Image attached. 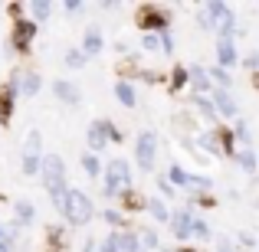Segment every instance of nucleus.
Here are the masks:
<instances>
[{
	"label": "nucleus",
	"mask_w": 259,
	"mask_h": 252,
	"mask_svg": "<svg viewBox=\"0 0 259 252\" xmlns=\"http://www.w3.org/2000/svg\"><path fill=\"white\" fill-rule=\"evenodd\" d=\"M53 95H56V98H63L66 105H79V102H82L79 85H72L69 79H56V82H53Z\"/></svg>",
	"instance_id": "9d476101"
},
{
	"label": "nucleus",
	"mask_w": 259,
	"mask_h": 252,
	"mask_svg": "<svg viewBox=\"0 0 259 252\" xmlns=\"http://www.w3.org/2000/svg\"><path fill=\"white\" fill-rule=\"evenodd\" d=\"M190 236H194V239H210L213 233H210V226H207L203 220H194V229H190Z\"/></svg>",
	"instance_id": "bb28decb"
},
{
	"label": "nucleus",
	"mask_w": 259,
	"mask_h": 252,
	"mask_svg": "<svg viewBox=\"0 0 259 252\" xmlns=\"http://www.w3.org/2000/svg\"><path fill=\"white\" fill-rule=\"evenodd\" d=\"M30 13H33L36 20H46V17L53 13V4H46V0H36V4H30Z\"/></svg>",
	"instance_id": "4be33fe9"
},
{
	"label": "nucleus",
	"mask_w": 259,
	"mask_h": 252,
	"mask_svg": "<svg viewBox=\"0 0 259 252\" xmlns=\"http://www.w3.org/2000/svg\"><path fill=\"white\" fill-rule=\"evenodd\" d=\"M210 76H213V79H217V85H220V88H230V82H233V76H230V72H227V69H220V66H217V69H213V72H210Z\"/></svg>",
	"instance_id": "c756f323"
},
{
	"label": "nucleus",
	"mask_w": 259,
	"mask_h": 252,
	"mask_svg": "<svg viewBox=\"0 0 259 252\" xmlns=\"http://www.w3.org/2000/svg\"><path fill=\"white\" fill-rule=\"evenodd\" d=\"M82 167H85V174H89V177H99V174H105L95 154H82Z\"/></svg>",
	"instance_id": "aec40b11"
},
{
	"label": "nucleus",
	"mask_w": 259,
	"mask_h": 252,
	"mask_svg": "<svg viewBox=\"0 0 259 252\" xmlns=\"http://www.w3.org/2000/svg\"><path fill=\"white\" fill-rule=\"evenodd\" d=\"M210 187H213V180H210V177H200V174L187 180V190H197V193H200V190H210Z\"/></svg>",
	"instance_id": "393cba45"
},
{
	"label": "nucleus",
	"mask_w": 259,
	"mask_h": 252,
	"mask_svg": "<svg viewBox=\"0 0 259 252\" xmlns=\"http://www.w3.org/2000/svg\"><path fill=\"white\" fill-rule=\"evenodd\" d=\"M118 242H121V252H145L138 233H118Z\"/></svg>",
	"instance_id": "2eb2a0df"
},
{
	"label": "nucleus",
	"mask_w": 259,
	"mask_h": 252,
	"mask_svg": "<svg viewBox=\"0 0 259 252\" xmlns=\"http://www.w3.org/2000/svg\"><path fill=\"white\" fill-rule=\"evenodd\" d=\"M148 210H151V216H154V220H161V223L171 220V210H167L164 200H151V203H148Z\"/></svg>",
	"instance_id": "a211bd4d"
},
{
	"label": "nucleus",
	"mask_w": 259,
	"mask_h": 252,
	"mask_svg": "<svg viewBox=\"0 0 259 252\" xmlns=\"http://www.w3.org/2000/svg\"><path fill=\"white\" fill-rule=\"evenodd\" d=\"M115 95H118L121 105H128V108L135 105V85L132 82H118V85H115Z\"/></svg>",
	"instance_id": "f3484780"
},
{
	"label": "nucleus",
	"mask_w": 259,
	"mask_h": 252,
	"mask_svg": "<svg viewBox=\"0 0 259 252\" xmlns=\"http://www.w3.org/2000/svg\"><path fill=\"white\" fill-rule=\"evenodd\" d=\"M236 161H240V167L249 170V174L256 170V154H253V151H240V154H236Z\"/></svg>",
	"instance_id": "a878e982"
},
{
	"label": "nucleus",
	"mask_w": 259,
	"mask_h": 252,
	"mask_svg": "<svg viewBox=\"0 0 259 252\" xmlns=\"http://www.w3.org/2000/svg\"><path fill=\"white\" fill-rule=\"evenodd\" d=\"M33 33H36V23H30V20H17V26H13V39H10V46L23 53L26 46H30Z\"/></svg>",
	"instance_id": "1a4fd4ad"
},
{
	"label": "nucleus",
	"mask_w": 259,
	"mask_h": 252,
	"mask_svg": "<svg viewBox=\"0 0 259 252\" xmlns=\"http://www.w3.org/2000/svg\"><path fill=\"white\" fill-rule=\"evenodd\" d=\"M213 108L220 115H230V118L240 112V108H236V102H233V95H230L227 88H213Z\"/></svg>",
	"instance_id": "9b49d317"
},
{
	"label": "nucleus",
	"mask_w": 259,
	"mask_h": 252,
	"mask_svg": "<svg viewBox=\"0 0 259 252\" xmlns=\"http://www.w3.org/2000/svg\"><path fill=\"white\" fill-rule=\"evenodd\" d=\"M82 252H99V242H95V239H85V246H82Z\"/></svg>",
	"instance_id": "473e14b6"
},
{
	"label": "nucleus",
	"mask_w": 259,
	"mask_h": 252,
	"mask_svg": "<svg viewBox=\"0 0 259 252\" xmlns=\"http://www.w3.org/2000/svg\"><path fill=\"white\" fill-rule=\"evenodd\" d=\"M220 252H230V246H227V242H220Z\"/></svg>",
	"instance_id": "f704fd0d"
},
{
	"label": "nucleus",
	"mask_w": 259,
	"mask_h": 252,
	"mask_svg": "<svg viewBox=\"0 0 259 252\" xmlns=\"http://www.w3.org/2000/svg\"><path fill=\"white\" fill-rule=\"evenodd\" d=\"M227 13H230V7L220 4V0H213V4H203V10H200V26H203V30H220V23L227 20Z\"/></svg>",
	"instance_id": "0eeeda50"
},
{
	"label": "nucleus",
	"mask_w": 259,
	"mask_h": 252,
	"mask_svg": "<svg viewBox=\"0 0 259 252\" xmlns=\"http://www.w3.org/2000/svg\"><path fill=\"white\" fill-rule=\"evenodd\" d=\"M190 229H194V213L190 210H177V213L171 216V233L174 239H190Z\"/></svg>",
	"instance_id": "6e6552de"
},
{
	"label": "nucleus",
	"mask_w": 259,
	"mask_h": 252,
	"mask_svg": "<svg viewBox=\"0 0 259 252\" xmlns=\"http://www.w3.org/2000/svg\"><path fill=\"white\" fill-rule=\"evenodd\" d=\"M217 59H220V69H230V66L240 63V53H236L233 43H220L217 46Z\"/></svg>",
	"instance_id": "ddd939ff"
},
{
	"label": "nucleus",
	"mask_w": 259,
	"mask_h": 252,
	"mask_svg": "<svg viewBox=\"0 0 259 252\" xmlns=\"http://www.w3.org/2000/svg\"><path fill=\"white\" fill-rule=\"evenodd\" d=\"M108 138H115V141L121 138V134L115 131L112 121H95V125L85 131V141H89V147H92V151H105V147H108Z\"/></svg>",
	"instance_id": "423d86ee"
},
{
	"label": "nucleus",
	"mask_w": 259,
	"mask_h": 252,
	"mask_svg": "<svg viewBox=\"0 0 259 252\" xmlns=\"http://www.w3.org/2000/svg\"><path fill=\"white\" fill-rule=\"evenodd\" d=\"M0 239H4V226H0Z\"/></svg>",
	"instance_id": "c9c22d12"
},
{
	"label": "nucleus",
	"mask_w": 259,
	"mask_h": 252,
	"mask_svg": "<svg viewBox=\"0 0 259 252\" xmlns=\"http://www.w3.org/2000/svg\"><path fill=\"white\" fill-rule=\"evenodd\" d=\"M154 158H158V134L154 131H141L135 141V161L141 170H154Z\"/></svg>",
	"instance_id": "39448f33"
},
{
	"label": "nucleus",
	"mask_w": 259,
	"mask_h": 252,
	"mask_svg": "<svg viewBox=\"0 0 259 252\" xmlns=\"http://www.w3.org/2000/svg\"><path fill=\"white\" fill-rule=\"evenodd\" d=\"M82 63H85L82 49H69V53H66V66H69V69H82Z\"/></svg>",
	"instance_id": "b1692460"
},
{
	"label": "nucleus",
	"mask_w": 259,
	"mask_h": 252,
	"mask_svg": "<svg viewBox=\"0 0 259 252\" xmlns=\"http://www.w3.org/2000/svg\"><path fill=\"white\" fill-rule=\"evenodd\" d=\"M167 177H171V183H177V187H187V180H190V174H187V170H184L181 164H174Z\"/></svg>",
	"instance_id": "5701e85b"
},
{
	"label": "nucleus",
	"mask_w": 259,
	"mask_h": 252,
	"mask_svg": "<svg viewBox=\"0 0 259 252\" xmlns=\"http://www.w3.org/2000/svg\"><path fill=\"white\" fill-rule=\"evenodd\" d=\"M43 183H46V190H50V196H53V207H63V200H66V193H69V187H66V164H63V158L59 154H43Z\"/></svg>",
	"instance_id": "f257e3e1"
},
{
	"label": "nucleus",
	"mask_w": 259,
	"mask_h": 252,
	"mask_svg": "<svg viewBox=\"0 0 259 252\" xmlns=\"http://www.w3.org/2000/svg\"><path fill=\"white\" fill-rule=\"evenodd\" d=\"M82 49H85V56H95V53H102V33H99V30H89V33H85Z\"/></svg>",
	"instance_id": "dca6fc26"
},
{
	"label": "nucleus",
	"mask_w": 259,
	"mask_h": 252,
	"mask_svg": "<svg viewBox=\"0 0 259 252\" xmlns=\"http://www.w3.org/2000/svg\"><path fill=\"white\" fill-rule=\"evenodd\" d=\"M39 85H43V79L36 76V72H23V79H20V95H36L39 92Z\"/></svg>",
	"instance_id": "4468645a"
},
{
	"label": "nucleus",
	"mask_w": 259,
	"mask_h": 252,
	"mask_svg": "<svg viewBox=\"0 0 259 252\" xmlns=\"http://www.w3.org/2000/svg\"><path fill=\"white\" fill-rule=\"evenodd\" d=\"M30 220H33V203L20 200L17 203V220H13V226H23V223H30Z\"/></svg>",
	"instance_id": "6ab92c4d"
},
{
	"label": "nucleus",
	"mask_w": 259,
	"mask_h": 252,
	"mask_svg": "<svg viewBox=\"0 0 259 252\" xmlns=\"http://www.w3.org/2000/svg\"><path fill=\"white\" fill-rule=\"evenodd\" d=\"M207 76H210V72H207V69H200V66H190V69H187V79H190V85H194L200 95H203V92H213V82H210Z\"/></svg>",
	"instance_id": "f8f14e48"
},
{
	"label": "nucleus",
	"mask_w": 259,
	"mask_h": 252,
	"mask_svg": "<svg viewBox=\"0 0 259 252\" xmlns=\"http://www.w3.org/2000/svg\"><path fill=\"white\" fill-rule=\"evenodd\" d=\"M59 213H63L72 226H82V223H89V220H92V213H95V210H92V196L82 193V190H76V187H69V193H66Z\"/></svg>",
	"instance_id": "f03ea898"
},
{
	"label": "nucleus",
	"mask_w": 259,
	"mask_h": 252,
	"mask_svg": "<svg viewBox=\"0 0 259 252\" xmlns=\"http://www.w3.org/2000/svg\"><path fill=\"white\" fill-rule=\"evenodd\" d=\"M0 252H10V242L7 239H0Z\"/></svg>",
	"instance_id": "72a5a7b5"
},
{
	"label": "nucleus",
	"mask_w": 259,
	"mask_h": 252,
	"mask_svg": "<svg viewBox=\"0 0 259 252\" xmlns=\"http://www.w3.org/2000/svg\"><path fill=\"white\" fill-rule=\"evenodd\" d=\"M141 246H145V252L158 249V233H154V229H141Z\"/></svg>",
	"instance_id": "cd10ccee"
},
{
	"label": "nucleus",
	"mask_w": 259,
	"mask_h": 252,
	"mask_svg": "<svg viewBox=\"0 0 259 252\" xmlns=\"http://www.w3.org/2000/svg\"><path fill=\"white\" fill-rule=\"evenodd\" d=\"M102 177H105V196H118L121 190L132 187V167H128V161H121V158L108 161V167H105Z\"/></svg>",
	"instance_id": "7ed1b4c3"
},
{
	"label": "nucleus",
	"mask_w": 259,
	"mask_h": 252,
	"mask_svg": "<svg viewBox=\"0 0 259 252\" xmlns=\"http://www.w3.org/2000/svg\"><path fill=\"white\" fill-rule=\"evenodd\" d=\"M105 223H112V226H121V213H118V210H105Z\"/></svg>",
	"instance_id": "7c9ffc66"
},
{
	"label": "nucleus",
	"mask_w": 259,
	"mask_h": 252,
	"mask_svg": "<svg viewBox=\"0 0 259 252\" xmlns=\"http://www.w3.org/2000/svg\"><path fill=\"white\" fill-rule=\"evenodd\" d=\"M23 174L26 177H36L43 170V134L39 131H30L26 134V144H23Z\"/></svg>",
	"instance_id": "20e7f679"
},
{
	"label": "nucleus",
	"mask_w": 259,
	"mask_h": 252,
	"mask_svg": "<svg viewBox=\"0 0 259 252\" xmlns=\"http://www.w3.org/2000/svg\"><path fill=\"white\" fill-rule=\"evenodd\" d=\"M99 252H121V242H118V233H108L105 239L99 242Z\"/></svg>",
	"instance_id": "412c9836"
},
{
	"label": "nucleus",
	"mask_w": 259,
	"mask_h": 252,
	"mask_svg": "<svg viewBox=\"0 0 259 252\" xmlns=\"http://www.w3.org/2000/svg\"><path fill=\"white\" fill-rule=\"evenodd\" d=\"M141 46H145L148 53H158L161 49V33H148V36L141 39Z\"/></svg>",
	"instance_id": "c85d7f7f"
},
{
	"label": "nucleus",
	"mask_w": 259,
	"mask_h": 252,
	"mask_svg": "<svg viewBox=\"0 0 259 252\" xmlns=\"http://www.w3.org/2000/svg\"><path fill=\"white\" fill-rule=\"evenodd\" d=\"M158 190H161V193H164V196H171V193H174V190H171V183H167L164 177H158Z\"/></svg>",
	"instance_id": "2f4dec72"
}]
</instances>
